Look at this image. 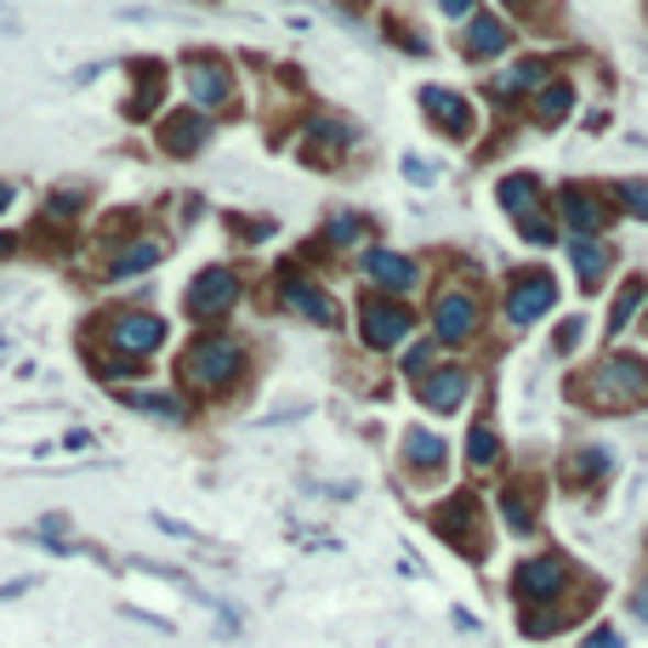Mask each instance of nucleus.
<instances>
[{
    "label": "nucleus",
    "instance_id": "obj_11",
    "mask_svg": "<svg viewBox=\"0 0 648 648\" xmlns=\"http://www.w3.org/2000/svg\"><path fill=\"white\" fill-rule=\"evenodd\" d=\"M432 330L438 341H466L477 330V296L472 290H443L432 307Z\"/></svg>",
    "mask_w": 648,
    "mask_h": 648
},
{
    "label": "nucleus",
    "instance_id": "obj_3",
    "mask_svg": "<svg viewBox=\"0 0 648 648\" xmlns=\"http://www.w3.org/2000/svg\"><path fill=\"white\" fill-rule=\"evenodd\" d=\"M495 199L506 205V217L518 222V233L529 239V245H552V217H546V205H540V183L535 177L512 171V177H501Z\"/></svg>",
    "mask_w": 648,
    "mask_h": 648
},
{
    "label": "nucleus",
    "instance_id": "obj_24",
    "mask_svg": "<svg viewBox=\"0 0 648 648\" xmlns=\"http://www.w3.org/2000/svg\"><path fill=\"white\" fill-rule=\"evenodd\" d=\"M466 52H472V57H495V52H506V23H501V18H472V29H466Z\"/></svg>",
    "mask_w": 648,
    "mask_h": 648
},
{
    "label": "nucleus",
    "instance_id": "obj_35",
    "mask_svg": "<svg viewBox=\"0 0 648 648\" xmlns=\"http://www.w3.org/2000/svg\"><path fill=\"white\" fill-rule=\"evenodd\" d=\"M631 614H637V626H648V586H637V597H631Z\"/></svg>",
    "mask_w": 648,
    "mask_h": 648
},
{
    "label": "nucleus",
    "instance_id": "obj_22",
    "mask_svg": "<svg viewBox=\"0 0 648 648\" xmlns=\"http://www.w3.org/2000/svg\"><path fill=\"white\" fill-rule=\"evenodd\" d=\"M529 86H546V63H540V57H524V63H512L506 75H495V80H490V91H495V97L529 91Z\"/></svg>",
    "mask_w": 648,
    "mask_h": 648
},
{
    "label": "nucleus",
    "instance_id": "obj_33",
    "mask_svg": "<svg viewBox=\"0 0 648 648\" xmlns=\"http://www.w3.org/2000/svg\"><path fill=\"white\" fill-rule=\"evenodd\" d=\"M580 336H586V325H580V319H563V330H558V348L569 353V348H574Z\"/></svg>",
    "mask_w": 648,
    "mask_h": 648
},
{
    "label": "nucleus",
    "instance_id": "obj_30",
    "mask_svg": "<svg viewBox=\"0 0 648 648\" xmlns=\"http://www.w3.org/2000/svg\"><path fill=\"white\" fill-rule=\"evenodd\" d=\"M501 512H506V524H512V529H529V524H535V501H524L518 490H512V495L501 501Z\"/></svg>",
    "mask_w": 648,
    "mask_h": 648
},
{
    "label": "nucleus",
    "instance_id": "obj_31",
    "mask_svg": "<svg viewBox=\"0 0 648 648\" xmlns=\"http://www.w3.org/2000/svg\"><path fill=\"white\" fill-rule=\"evenodd\" d=\"M80 205H86V199H80L75 188H57V194H52V217H75Z\"/></svg>",
    "mask_w": 648,
    "mask_h": 648
},
{
    "label": "nucleus",
    "instance_id": "obj_4",
    "mask_svg": "<svg viewBox=\"0 0 648 648\" xmlns=\"http://www.w3.org/2000/svg\"><path fill=\"white\" fill-rule=\"evenodd\" d=\"M165 336H171V330H165V319H160V314H149V307H125V314H114V319H109V341L120 348V359H143V353H154Z\"/></svg>",
    "mask_w": 648,
    "mask_h": 648
},
{
    "label": "nucleus",
    "instance_id": "obj_21",
    "mask_svg": "<svg viewBox=\"0 0 648 648\" xmlns=\"http://www.w3.org/2000/svg\"><path fill=\"white\" fill-rule=\"evenodd\" d=\"M569 256H574L580 285H586V290H597V279L608 273V245H597V239H574V245H569Z\"/></svg>",
    "mask_w": 648,
    "mask_h": 648
},
{
    "label": "nucleus",
    "instance_id": "obj_38",
    "mask_svg": "<svg viewBox=\"0 0 648 648\" xmlns=\"http://www.w3.org/2000/svg\"><path fill=\"white\" fill-rule=\"evenodd\" d=\"M12 199H18V194H12L7 183H0V211H7V205H12Z\"/></svg>",
    "mask_w": 648,
    "mask_h": 648
},
{
    "label": "nucleus",
    "instance_id": "obj_34",
    "mask_svg": "<svg viewBox=\"0 0 648 648\" xmlns=\"http://www.w3.org/2000/svg\"><path fill=\"white\" fill-rule=\"evenodd\" d=\"M330 239H359V222H353V217H336V222H330Z\"/></svg>",
    "mask_w": 648,
    "mask_h": 648
},
{
    "label": "nucleus",
    "instance_id": "obj_6",
    "mask_svg": "<svg viewBox=\"0 0 648 648\" xmlns=\"http://www.w3.org/2000/svg\"><path fill=\"white\" fill-rule=\"evenodd\" d=\"M569 586V563L558 552H540V558H524L518 574H512V592L529 597V603H546V597H558Z\"/></svg>",
    "mask_w": 648,
    "mask_h": 648
},
{
    "label": "nucleus",
    "instance_id": "obj_12",
    "mask_svg": "<svg viewBox=\"0 0 648 648\" xmlns=\"http://www.w3.org/2000/svg\"><path fill=\"white\" fill-rule=\"evenodd\" d=\"M188 91H194V109H217V102L233 97V80H228V63L217 57H199L188 68Z\"/></svg>",
    "mask_w": 648,
    "mask_h": 648
},
{
    "label": "nucleus",
    "instance_id": "obj_10",
    "mask_svg": "<svg viewBox=\"0 0 648 648\" xmlns=\"http://www.w3.org/2000/svg\"><path fill=\"white\" fill-rule=\"evenodd\" d=\"M359 330H364L370 348H398V341L409 336V314H404V307H393V301H382V296H370L359 307Z\"/></svg>",
    "mask_w": 648,
    "mask_h": 648
},
{
    "label": "nucleus",
    "instance_id": "obj_39",
    "mask_svg": "<svg viewBox=\"0 0 648 648\" xmlns=\"http://www.w3.org/2000/svg\"><path fill=\"white\" fill-rule=\"evenodd\" d=\"M506 7H512V12H524V0H506Z\"/></svg>",
    "mask_w": 648,
    "mask_h": 648
},
{
    "label": "nucleus",
    "instance_id": "obj_26",
    "mask_svg": "<svg viewBox=\"0 0 648 648\" xmlns=\"http://www.w3.org/2000/svg\"><path fill=\"white\" fill-rule=\"evenodd\" d=\"M569 109H574V86H563V80L540 86V97H535V120H540V125H558Z\"/></svg>",
    "mask_w": 648,
    "mask_h": 648
},
{
    "label": "nucleus",
    "instance_id": "obj_13",
    "mask_svg": "<svg viewBox=\"0 0 648 648\" xmlns=\"http://www.w3.org/2000/svg\"><path fill=\"white\" fill-rule=\"evenodd\" d=\"M563 222L574 228V239H597V228H603V217H608V205H597V194L592 188H563Z\"/></svg>",
    "mask_w": 648,
    "mask_h": 648
},
{
    "label": "nucleus",
    "instance_id": "obj_23",
    "mask_svg": "<svg viewBox=\"0 0 648 648\" xmlns=\"http://www.w3.org/2000/svg\"><path fill=\"white\" fill-rule=\"evenodd\" d=\"M120 404L143 409V416H160V421H171V427H183V421H188L183 398H171V393H120Z\"/></svg>",
    "mask_w": 648,
    "mask_h": 648
},
{
    "label": "nucleus",
    "instance_id": "obj_19",
    "mask_svg": "<svg viewBox=\"0 0 648 648\" xmlns=\"http://www.w3.org/2000/svg\"><path fill=\"white\" fill-rule=\"evenodd\" d=\"M160 256H165V245H160V239H131L125 251H114L109 273H114V279H131V273H149Z\"/></svg>",
    "mask_w": 648,
    "mask_h": 648
},
{
    "label": "nucleus",
    "instance_id": "obj_18",
    "mask_svg": "<svg viewBox=\"0 0 648 648\" xmlns=\"http://www.w3.org/2000/svg\"><path fill=\"white\" fill-rule=\"evenodd\" d=\"M421 398L438 409V416H443V409H455V404L466 398V370H438V375H427V382H421Z\"/></svg>",
    "mask_w": 648,
    "mask_h": 648
},
{
    "label": "nucleus",
    "instance_id": "obj_29",
    "mask_svg": "<svg viewBox=\"0 0 648 648\" xmlns=\"http://www.w3.org/2000/svg\"><path fill=\"white\" fill-rule=\"evenodd\" d=\"M614 199H620L631 217H642V222H648V177H626L620 188H614Z\"/></svg>",
    "mask_w": 648,
    "mask_h": 648
},
{
    "label": "nucleus",
    "instance_id": "obj_17",
    "mask_svg": "<svg viewBox=\"0 0 648 648\" xmlns=\"http://www.w3.org/2000/svg\"><path fill=\"white\" fill-rule=\"evenodd\" d=\"M285 307H290V314H301V319H314V325H336V319H341V314H336V301H330L319 285L296 279V273L285 279Z\"/></svg>",
    "mask_w": 648,
    "mask_h": 648
},
{
    "label": "nucleus",
    "instance_id": "obj_7",
    "mask_svg": "<svg viewBox=\"0 0 648 648\" xmlns=\"http://www.w3.org/2000/svg\"><path fill=\"white\" fill-rule=\"evenodd\" d=\"M432 529L450 540V546H461V552H484V529H477V501L472 495H455V501H443L438 512H432Z\"/></svg>",
    "mask_w": 648,
    "mask_h": 648
},
{
    "label": "nucleus",
    "instance_id": "obj_9",
    "mask_svg": "<svg viewBox=\"0 0 648 648\" xmlns=\"http://www.w3.org/2000/svg\"><path fill=\"white\" fill-rule=\"evenodd\" d=\"M205 136H211V120H205V109H177V114H165V120H160V149H165V154H177V160L199 154V149H205Z\"/></svg>",
    "mask_w": 648,
    "mask_h": 648
},
{
    "label": "nucleus",
    "instance_id": "obj_27",
    "mask_svg": "<svg viewBox=\"0 0 648 648\" xmlns=\"http://www.w3.org/2000/svg\"><path fill=\"white\" fill-rule=\"evenodd\" d=\"M603 472H608L603 450H574L569 455V484H603Z\"/></svg>",
    "mask_w": 648,
    "mask_h": 648
},
{
    "label": "nucleus",
    "instance_id": "obj_14",
    "mask_svg": "<svg viewBox=\"0 0 648 648\" xmlns=\"http://www.w3.org/2000/svg\"><path fill=\"white\" fill-rule=\"evenodd\" d=\"M364 267H370V279L387 285V290H416L421 285V267L409 256H398V251H364Z\"/></svg>",
    "mask_w": 648,
    "mask_h": 648
},
{
    "label": "nucleus",
    "instance_id": "obj_28",
    "mask_svg": "<svg viewBox=\"0 0 648 648\" xmlns=\"http://www.w3.org/2000/svg\"><path fill=\"white\" fill-rule=\"evenodd\" d=\"M495 455H501V438H495V427H490V421H477V427H472V438H466V461H472V466H490Z\"/></svg>",
    "mask_w": 648,
    "mask_h": 648
},
{
    "label": "nucleus",
    "instance_id": "obj_2",
    "mask_svg": "<svg viewBox=\"0 0 648 648\" xmlns=\"http://www.w3.org/2000/svg\"><path fill=\"white\" fill-rule=\"evenodd\" d=\"M580 398L597 409H631L648 398V370L637 353H608L603 364H592L580 375Z\"/></svg>",
    "mask_w": 648,
    "mask_h": 648
},
{
    "label": "nucleus",
    "instance_id": "obj_37",
    "mask_svg": "<svg viewBox=\"0 0 648 648\" xmlns=\"http://www.w3.org/2000/svg\"><path fill=\"white\" fill-rule=\"evenodd\" d=\"M12 251H18V239H12V233H0V262H7Z\"/></svg>",
    "mask_w": 648,
    "mask_h": 648
},
{
    "label": "nucleus",
    "instance_id": "obj_5",
    "mask_svg": "<svg viewBox=\"0 0 648 648\" xmlns=\"http://www.w3.org/2000/svg\"><path fill=\"white\" fill-rule=\"evenodd\" d=\"M552 301H558V285H552V273H518L506 290V319L512 325H535L552 314Z\"/></svg>",
    "mask_w": 648,
    "mask_h": 648
},
{
    "label": "nucleus",
    "instance_id": "obj_16",
    "mask_svg": "<svg viewBox=\"0 0 648 648\" xmlns=\"http://www.w3.org/2000/svg\"><path fill=\"white\" fill-rule=\"evenodd\" d=\"M404 461H409V472H416V477H427V472H443L450 450H443V438L432 427H409L404 432Z\"/></svg>",
    "mask_w": 648,
    "mask_h": 648
},
{
    "label": "nucleus",
    "instance_id": "obj_8",
    "mask_svg": "<svg viewBox=\"0 0 648 648\" xmlns=\"http://www.w3.org/2000/svg\"><path fill=\"white\" fill-rule=\"evenodd\" d=\"M233 301H239V279H233L228 267H205L199 279H194V290H188L194 319H222Z\"/></svg>",
    "mask_w": 648,
    "mask_h": 648
},
{
    "label": "nucleus",
    "instance_id": "obj_36",
    "mask_svg": "<svg viewBox=\"0 0 648 648\" xmlns=\"http://www.w3.org/2000/svg\"><path fill=\"white\" fill-rule=\"evenodd\" d=\"M438 7L450 12V18H466V12H472V0H438Z\"/></svg>",
    "mask_w": 648,
    "mask_h": 648
},
{
    "label": "nucleus",
    "instance_id": "obj_20",
    "mask_svg": "<svg viewBox=\"0 0 648 648\" xmlns=\"http://www.w3.org/2000/svg\"><path fill=\"white\" fill-rule=\"evenodd\" d=\"M160 91H165V68L143 57V68H136V91H131V102H125V114H131V120L154 114V97H160Z\"/></svg>",
    "mask_w": 648,
    "mask_h": 648
},
{
    "label": "nucleus",
    "instance_id": "obj_15",
    "mask_svg": "<svg viewBox=\"0 0 648 648\" xmlns=\"http://www.w3.org/2000/svg\"><path fill=\"white\" fill-rule=\"evenodd\" d=\"M421 109L432 114V125H443L450 136H472V109H466V97L427 86V91H421Z\"/></svg>",
    "mask_w": 648,
    "mask_h": 648
},
{
    "label": "nucleus",
    "instance_id": "obj_25",
    "mask_svg": "<svg viewBox=\"0 0 648 648\" xmlns=\"http://www.w3.org/2000/svg\"><path fill=\"white\" fill-rule=\"evenodd\" d=\"M642 301H648V279H626L620 296H614V307H608V330L620 336V330L637 319V307H642Z\"/></svg>",
    "mask_w": 648,
    "mask_h": 648
},
{
    "label": "nucleus",
    "instance_id": "obj_32",
    "mask_svg": "<svg viewBox=\"0 0 648 648\" xmlns=\"http://www.w3.org/2000/svg\"><path fill=\"white\" fill-rule=\"evenodd\" d=\"M580 648H626V637L620 631H614V626H603V631H592L586 642H580Z\"/></svg>",
    "mask_w": 648,
    "mask_h": 648
},
{
    "label": "nucleus",
    "instance_id": "obj_1",
    "mask_svg": "<svg viewBox=\"0 0 648 648\" xmlns=\"http://www.w3.org/2000/svg\"><path fill=\"white\" fill-rule=\"evenodd\" d=\"M177 375L194 393H228L239 375H245V348H239L233 336H199L177 359Z\"/></svg>",
    "mask_w": 648,
    "mask_h": 648
}]
</instances>
